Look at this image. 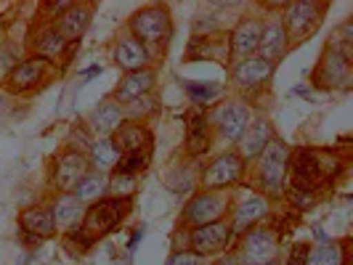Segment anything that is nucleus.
I'll list each match as a JSON object with an SVG mask.
<instances>
[{
	"instance_id": "nucleus-2",
	"label": "nucleus",
	"mask_w": 353,
	"mask_h": 265,
	"mask_svg": "<svg viewBox=\"0 0 353 265\" xmlns=\"http://www.w3.org/2000/svg\"><path fill=\"white\" fill-rule=\"evenodd\" d=\"M130 210V199H99L88 212H85V220H83V233L88 236L90 242L106 236L109 231H114L125 220V215Z\"/></svg>"
},
{
	"instance_id": "nucleus-16",
	"label": "nucleus",
	"mask_w": 353,
	"mask_h": 265,
	"mask_svg": "<svg viewBox=\"0 0 353 265\" xmlns=\"http://www.w3.org/2000/svg\"><path fill=\"white\" fill-rule=\"evenodd\" d=\"M223 210V202L212 194H199L192 199V204L186 207V220L196 223V226H208V223H218V215Z\"/></svg>"
},
{
	"instance_id": "nucleus-5",
	"label": "nucleus",
	"mask_w": 353,
	"mask_h": 265,
	"mask_svg": "<svg viewBox=\"0 0 353 265\" xmlns=\"http://www.w3.org/2000/svg\"><path fill=\"white\" fill-rule=\"evenodd\" d=\"M314 83L321 88H348L351 85V61L343 51L327 48V53L321 56Z\"/></svg>"
},
{
	"instance_id": "nucleus-11",
	"label": "nucleus",
	"mask_w": 353,
	"mask_h": 265,
	"mask_svg": "<svg viewBox=\"0 0 353 265\" xmlns=\"http://www.w3.org/2000/svg\"><path fill=\"white\" fill-rule=\"evenodd\" d=\"M88 176V159L77 151H67L64 157L56 162V173H53V180L61 191H72L77 189V183Z\"/></svg>"
},
{
	"instance_id": "nucleus-25",
	"label": "nucleus",
	"mask_w": 353,
	"mask_h": 265,
	"mask_svg": "<svg viewBox=\"0 0 353 265\" xmlns=\"http://www.w3.org/2000/svg\"><path fill=\"white\" fill-rule=\"evenodd\" d=\"M117 149H114V143L112 138H99V141L90 146V162H93V167L99 170V173H104L109 167H114L117 165Z\"/></svg>"
},
{
	"instance_id": "nucleus-10",
	"label": "nucleus",
	"mask_w": 353,
	"mask_h": 265,
	"mask_svg": "<svg viewBox=\"0 0 353 265\" xmlns=\"http://www.w3.org/2000/svg\"><path fill=\"white\" fill-rule=\"evenodd\" d=\"M117 154H152V133L143 125H120L112 133Z\"/></svg>"
},
{
	"instance_id": "nucleus-36",
	"label": "nucleus",
	"mask_w": 353,
	"mask_h": 265,
	"mask_svg": "<svg viewBox=\"0 0 353 265\" xmlns=\"http://www.w3.org/2000/svg\"><path fill=\"white\" fill-rule=\"evenodd\" d=\"M141 239H143V229H139V231H136V233H133V239H130V249L136 247V244H139Z\"/></svg>"
},
{
	"instance_id": "nucleus-19",
	"label": "nucleus",
	"mask_w": 353,
	"mask_h": 265,
	"mask_svg": "<svg viewBox=\"0 0 353 265\" xmlns=\"http://www.w3.org/2000/svg\"><path fill=\"white\" fill-rule=\"evenodd\" d=\"M88 19H90V11L85 8V6L72 3L70 11L59 17V27H56V32L64 37V40H80V35H83V32H85V27H88Z\"/></svg>"
},
{
	"instance_id": "nucleus-18",
	"label": "nucleus",
	"mask_w": 353,
	"mask_h": 265,
	"mask_svg": "<svg viewBox=\"0 0 353 265\" xmlns=\"http://www.w3.org/2000/svg\"><path fill=\"white\" fill-rule=\"evenodd\" d=\"M242 141V149H239V157L242 159H255L263 154V149L271 143V127L261 120V123H252L245 130V136L239 138Z\"/></svg>"
},
{
	"instance_id": "nucleus-35",
	"label": "nucleus",
	"mask_w": 353,
	"mask_h": 265,
	"mask_svg": "<svg viewBox=\"0 0 353 265\" xmlns=\"http://www.w3.org/2000/svg\"><path fill=\"white\" fill-rule=\"evenodd\" d=\"M96 74H101V67H90V70L83 72V80H90V77H96Z\"/></svg>"
},
{
	"instance_id": "nucleus-27",
	"label": "nucleus",
	"mask_w": 353,
	"mask_h": 265,
	"mask_svg": "<svg viewBox=\"0 0 353 265\" xmlns=\"http://www.w3.org/2000/svg\"><path fill=\"white\" fill-rule=\"evenodd\" d=\"M77 202H96L99 196L106 191V178L101 173H93V176H85L80 183H77Z\"/></svg>"
},
{
	"instance_id": "nucleus-7",
	"label": "nucleus",
	"mask_w": 353,
	"mask_h": 265,
	"mask_svg": "<svg viewBox=\"0 0 353 265\" xmlns=\"http://www.w3.org/2000/svg\"><path fill=\"white\" fill-rule=\"evenodd\" d=\"M46 74H48V59L32 56V59L21 61L19 67H14V70L8 72L6 88L11 90V93H27V90L35 88L37 83H43Z\"/></svg>"
},
{
	"instance_id": "nucleus-29",
	"label": "nucleus",
	"mask_w": 353,
	"mask_h": 265,
	"mask_svg": "<svg viewBox=\"0 0 353 265\" xmlns=\"http://www.w3.org/2000/svg\"><path fill=\"white\" fill-rule=\"evenodd\" d=\"M64 37L56 32V27H51V30H46L43 35H40V40H37V53L43 56V59H53V56H59V53L64 51Z\"/></svg>"
},
{
	"instance_id": "nucleus-33",
	"label": "nucleus",
	"mask_w": 353,
	"mask_h": 265,
	"mask_svg": "<svg viewBox=\"0 0 353 265\" xmlns=\"http://www.w3.org/2000/svg\"><path fill=\"white\" fill-rule=\"evenodd\" d=\"M168 265H202V257H196L194 252H176Z\"/></svg>"
},
{
	"instance_id": "nucleus-22",
	"label": "nucleus",
	"mask_w": 353,
	"mask_h": 265,
	"mask_svg": "<svg viewBox=\"0 0 353 265\" xmlns=\"http://www.w3.org/2000/svg\"><path fill=\"white\" fill-rule=\"evenodd\" d=\"M120 120H123V112H120V106L114 104V101H104V104H99V109L93 112V117H90V125H93V130L99 133V136H112L117 127H120Z\"/></svg>"
},
{
	"instance_id": "nucleus-20",
	"label": "nucleus",
	"mask_w": 353,
	"mask_h": 265,
	"mask_svg": "<svg viewBox=\"0 0 353 265\" xmlns=\"http://www.w3.org/2000/svg\"><path fill=\"white\" fill-rule=\"evenodd\" d=\"M258 48H261V59L268 61V64H274V61L284 53V48H287V37H284L282 24H276V21L265 24L263 32H261V43H258Z\"/></svg>"
},
{
	"instance_id": "nucleus-6",
	"label": "nucleus",
	"mask_w": 353,
	"mask_h": 265,
	"mask_svg": "<svg viewBox=\"0 0 353 265\" xmlns=\"http://www.w3.org/2000/svg\"><path fill=\"white\" fill-rule=\"evenodd\" d=\"M231 226L226 223H208V226H196L192 233V249L196 257H212L221 255L231 239Z\"/></svg>"
},
{
	"instance_id": "nucleus-3",
	"label": "nucleus",
	"mask_w": 353,
	"mask_h": 265,
	"mask_svg": "<svg viewBox=\"0 0 353 265\" xmlns=\"http://www.w3.org/2000/svg\"><path fill=\"white\" fill-rule=\"evenodd\" d=\"M321 11L324 6L321 3H292L287 8V17H284V37L287 43H303L305 37L311 35L321 21Z\"/></svg>"
},
{
	"instance_id": "nucleus-23",
	"label": "nucleus",
	"mask_w": 353,
	"mask_h": 265,
	"mask_svg": "<svg viewBox=\"0 0 353 265\" xmlns=\"http://www.w3.org/2000/svg\"><path fill=\"white\" fill-rule=\"evenodd\" d=\"M265 215V202L263 199H248V202H242V207L236 210V218H234V226L231 231L234 233H245V229H250L255 220H261Z\"/></svg>"
},
{
	"instance_id": "nucleus-17",
	"label": "nucleus",
	"mask_w": 353,
	"mask_h": 265,
	"mask_svg": "<svg viewBox=\"0 0 353 265\" xmlns=\"http://www.w3.org/2000/svg\"><path fill=\"white\" fill-rule=\"evenodd\" d=\"M114 61H117V67H123V70L130 74V72L146 70L149 56H146V51L141 48V43H139V40L125 37V40L117 43V48H114Z\"/></svg>"
},
{
	"instance_id": "nucleus-28",
	"label": "nucleus",
	"mask_w": 353,
	"mask_h": 265,
	"mask_svg": "<svg viewBox=\"0 0 353 265\" xmlns=\"http://www.w3.org/2000/svg\"><path fill=\"white\" fill-rule=\"evenodd\" d=\"M305 265H343V252L335 244H321L308 252Z\"/></svg>"
},
{
	"instance_id": "nucleus-32",
	"label": "nucleus",
	"mask_w": 353,
	"mask_h": 265,
	"mask_svg": "<svg viewBox=\"0 0 353 265\" xmlns=\"http://www.w3.org/2000/svg\"><path fill=\"white\" fill-rule=\"evenodd\" d=\"M183 88H186V93L192 96V101H196V104H205V101H210V98L218 96V85H210V83H186Z\"/></svg>"
},
{
	"instance_id": "nucleus-24",
	"label": "nucleus",
	"mask_w": 353,
	"mask_h": 265,
	"mask_svg": "<svg viewBox=\"0 0 353 265\" xmlns=\"http://www.w3.org/2000/svg\"><path fill=\"white\" fill-rule=\"evenodd\" d=\"M186 146L192 154H199L202 149H208V120L205 114L194 112L189 117V127H186Z\"/></svg>"
},
{
	"instance_id": "nucleus-30",
	"label": "nucleus",
	"mask_w": 353,
	"mask_h": 265,
	"mask_svg": "<svg viewBox=\"0 0 353 265\" xmlns=\"http://www.w3.org/2000/svg\"><path fill=\"white\" fill-rule=\"evenodd\" d=\"M112 189V194L117 199H128V196L136 191V176H123V173H114L112 180L106 183Z\"/></svg>"
},
{
	"instance_id": "nucleus-37",
	"label": "nucleus",
	"mask_w": 353,
	"mask_h": 265,
	"mask_svg": "<svg viewBox=\"0 0 353 265\" xmlns=\"http://www.w3.org/2000/svg\"><path fill=\"white\" fill-rule=\"evenodd\" d=\"M0 80H3V67H0Z\"/></svg>"
},
{
	"instance_id": "nucleus-13",
	"label": "nucleus",
	"mask_w": 353,
	"mask_h": 265,
	"mask_svg": "<svg viewBox=\"0 0 353 265\" xmlns=\"http://www.w3.org/2000/svg\"><path fill=\"white\" fill-rule=\"evenodd\" d=\"M261 32H263V27H261L255 19H250V21H242V24H239V27L231 32V53H234V59H236V61H242V59H250L252 53L258 51Z\"/></svg>"
},
{
	"instance_id": "nucleus-8",
	"label": "nucleus",
	"mask_w": 353,
	"mask_h": 265,
	"mask_svg": "<svg viewBox=\"0 0 353 265\" xmlns=\"http://www.w3.org/2000/svg\"><path fill=\"white\" fill-rule=\"evenodd\" d=\"M276 257V236L271 231L255 229L245 236L242 244V263L245 265H271Z\"/></svg>"
},
{
	"instance_id": "nucleus-12",
	"label": "nucleus",
	"mask_w": 353,
	"mask_h": 265,
	"mask_svg": "<svg viewBox=\"0 0 353 265\" xmlns=\"http://www.w3.org/2000/svg\"><path fill=\"white\" fill-rule=\"evenodd\" d=\"M274 72V64L263 61L261 56H250V59H242L236 61L234 67V83L239 88H258L261 83H265Z\"/></svg>"
},
{
	"instance_id": "nucleus-34",
	"label": "nucleus",
	"mask_w": 353,
	"mask_h": 265,
	"mask_svg": "<svg viewBox=\"0 0 353 265\" xmlns=\"http://www.w3.org/2000/svg\"><path fill=\"white\" fill-rule=\"evenodd\" d=\"M305 257H308V247H305V244H295L292 252H290L287 265H305Z\"/></svg>"
},
{
	"instance_id": "nucleus-31",
	"label": "nucleus",
	"mask_w": 353,
	"mask_h": 265,
	"mask_svg": "<svg viewBox=\"0 0 353 265\" xmlns=\"http://www.w3.org/2000/svg\"><path fill=\"white\" fill-rule=\"evenodd\" d=\"M146 162H149V154H123V157L117 159V173L133 176V173H139V170L146 167Z\"/></svg>"
},
{
	"instance_id": "nucleus-14",
	"label": "nucleus",
	"mask_w": 353,
	"mask_h": 265,
	"mask_svg": "<svg viewBox=\"0 0 353 265\" xmlns=\"http://www.w3.org/2000/svg\"><path fill=\"white\" fill-rule=\"evenodd\" d=\"M152 85H154V72L152 70L130 72V74H125V80L120 83V88H117V98L123 104L139 101L141 96H146L152 90Z\"/></svg>"
},
{
	"instance_id": "nucleus-15",
	"label": "nucleus",
	"mask_w": 353,
	"mask_h": 265,
	"mask_svg": "<svg viewBox=\"0 0 353 265\" xmlns=\"http://www.w3.org/2000/svg\"><path fill=\"white\" fill-rule=\"evenodd\" d=\"M250 127V109L245 104H229L221 109V133L229 141H239Z\"/></svg>"
},
{
	"instance_id": "nucleus-9",
	"label": "nucleus",
	"mask_w": 353,
	"mask_h": 265,
	"mask_svg": "<svg viewBox=\"0 0 353 265\" xmlns=\"http://www.w3.org/2000/svg\"><path fill=\"white\" fill-rule=\"evenodd\" d=\"M242 170H245V159L239 154H221L218 159H212L210 167L205 170V178L202 183L208 189H221V186H231L242 178Z\"/></svg>"
},
{
	"instance_id": "nucleus-26",
	"label": "nucleus",
	"mask_w": 353,
	"mask_h": 265,
	"mask_svg": "<svg viewBox=\"0 0 353 265\" xmlns=\"http://www.w3.org/2000/svg\"><path fill=\"white\" fill-rule=\"evenodd\" d=\"M77 210H80L77 196H70V194L59 196L56 204H53V210H51L53 226H72L74 218H77Z\"/></svg>"
},
{
	"instance_id": "nucleus-4",
	"label": "nucleus",
	"mask_w": 353,
	"mask_h": 265,
	"mask_svg": "<svg viewBox=\"0 0 353 265\" xmlns=\"http://www.w3.org/2000/svg\"><path fill=\"white\" fill-rule=\"evenodd\" d=\"M287 146L279 141H271L263 149L261 154V186L271 196L282 194V186H284V176H287Z\"/></svg>"
},
{
	"instance_id": "nucleus-21",
	"label": "nucleus",
	"mask_w": 353,
	"mask_h": 265,
	"mask_svg": "<svg viewBox=\"0 0 353 265\" xmlns=\"http://www.w3.org/2000/svg\"><path fill=\"white\" fill-rule=\"evenodd\" d=\"M21 231L30 233V236H35V239H48V236H53L56 226H53L51 212L35 210V207L32 210H24L21 212Z\"/></svg>"
},
{
	"instance_id": "nucleus-1",
	"label": "nucleus",
	"mask_w": 353,
	"mask_h": 265,
	"mask_svg": "<svg viewBox=\"0 0 353 265\" xmlns=\"http://www.w3.org/2000/svg\"><path fill=\"white\" fill-rule=\"evenodd\" d=\"M130 30L136 35L133 40H141L146 56H162L168 51V43L173 35V21L165 6H149V8H141L139 14H133Z\"/></svg>"
}]
</instances>
